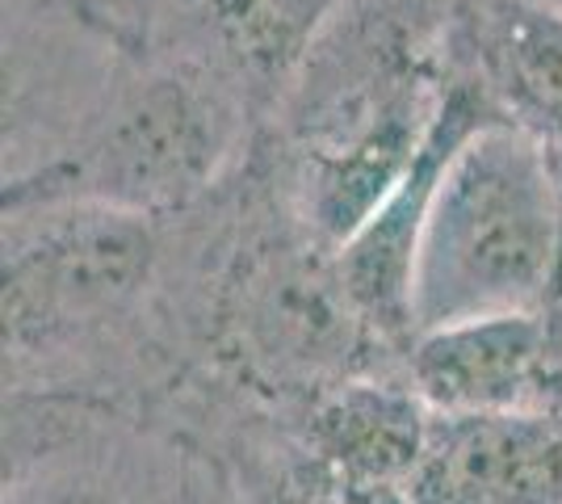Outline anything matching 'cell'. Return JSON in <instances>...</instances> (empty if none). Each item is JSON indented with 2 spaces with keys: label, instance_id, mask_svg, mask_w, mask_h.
Masks as SVG:
<instances>
[{
  "label": "cell",
  "instance_id": "cell-1",
  "mask_svg": "<svg viewBox=\"0 0 562 504\" xmlns=\"http://www.w3.org/2000/svg\"><path fill=\"white\" fill-rule=\"evenodd\" d=\"M211 198L181 215L0 206L4 395L97 400L168 421L202 379Z\"/></svg>",
  "mask_w": 562,
  "mask_h": 504
},
{
  "label": "cell",
  "instance_id": "cell-2",
  "mask_svg": "<svg viewBox=\"0 0 562 504\" xmlns=\"http://www.w3.org/2000/svg\"><path fill=\"white\" fill-rule=\"evenodd\" d=\"M449 25L453 0H349L260 122L252 165L331 253L432 144L453 76Z\"/></svg>",
  "mask_w": 562,
  "mask_h": 504
},
{
  "label": "cell",
  "instance_id": "cell-3",
  "mask_svg": "<svg viewBox=\"0 0 562 504\" xmlns=\"http://www.w3.org/2000/svg\"><path fill=\"white\" fill-rule=\"evenodd\" d=\"M265 110L206 47L165 25L117 47L43 168L9 181L0 206L101 202L181 215L218 193L257 147Z\"/></svg>",
  "mask_w": 562,
  "mask_h": 504
},
{
  "label": "cell",
  "instance_id": "cell-4",
  "mask_svg": "<svg viewBox=\"0 0 562 504\" xmlns=\"http://www.w3.org/2000/svg\"><path fill=\"white\" fill-rule=\"evenodd\" d=\"M562 307V168L513 122L449 152L412 257V336Z\"/></svg>",
  "mask_w": 562,
  "mask_h": 504
},
{
  "label": "cell",
  "instance_id": "cell-5",
  "mask_svg": "<svg viewBox=\"0 0 562 504\" xmlns=\"http://www.w3.org/2000/svg\"><path fill=\"white\" fill-rule=\"evenodd\" d=\"M403 379L428 412L495 416L562 404V307L483 315L416 333Z\"/></svg>",
  "mask_w": 562,
  "mask_h": 504
},
{
  "label": "cell",
  "instance_id": "cell-6",
  "mask_svg": "<svg viewBox=\"0 0 562 504\" xmlns=\"http://www.w3.org/2000/svg\"><path fill=\"white\" fill-rule=\"evenodd\" d=\"M412 504H562V404L495 416L428 412Z\"/></svg>",
  "mask_w": 562,
  "mask_h": 504
},
{
  "label": "cell",
  "instance_id": "cell-7",
  "mask_svg": "<svg viewBox=\"0 0 562 504\" xmlns=\"http://www.w3.org/2000/svg\"><path fill=\"white\" fill-rule=\"evenodd\" d=\"M449 43L495 119L538 139L562 168L559 0H453Z\"/></svg>",
  "mask_w": 562,
  "mask_h": 504
},
{
  "label": "cell",
  "instance_id": "cell-8",
  "mask_svg": "<svg viewBox=\"0 0 562 504\" xmlns=\"http://www.w3.org/2000/svg\"><path fill=\"white\" fill-rule=\"evenodd\" d=\"M349 0H181L172 22L239 76L269 114L285 80Z\"/></svg>",
  "mask_w": 562,
  "mask_h": 504
}]
</instances>
